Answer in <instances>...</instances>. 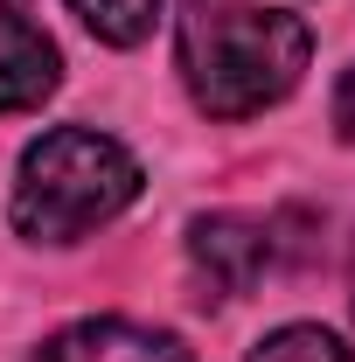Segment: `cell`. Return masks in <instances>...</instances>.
I'll return each instance as SVG.
<instances>
[{
    "mask_svg": "<svg viewBox=\"0 0 355 362\" xmlns=\"http://www.w3.org/2000/svg\"><path fill=\"white\" fill-rule=\"evenodd\" d=\"M307 21L265 0H181V77L202 112L251 119L307 70Z\"/></svg>",
    "mask_w": 355,
    "mask_h": 362,
    "instance_id": "cell-1",
    "label": "cell"
},
{
    "mask_svg": "<svg viewBox=\"0 0 355 362\" xmlns=\"http://www.w3.org/2000/svg\"><path fill=\"white\" fill-rule=\"evenodd\" d=\"M139 195V160L91 126H56L21 153L14 175V230L35 244H70L112 223Z\"/></svg>",
    "mask_w": 355,
    "mask_h": 362,
    "instance_id": "cell-2",
    "label": "cell"
},
{
    "mask_svg": "<svg viewBox=\"0 0 355 362\" xmlns=\"http://www.w3.org/2000/svg\"><path fill=\"white\" fill-rule=\"evenodd\" d=\"M188 258L195 272L216 286L223 300H237V293H251L272 265V230L251 223V216H202V223L188 230Z\"/></svg>",
    "mask_w": 355,
    "mask_h": 362,
    "instance_id": "cell-3",
    "label": "cell"
},
{
    "mask_svg": "<svg viewBox=\"0 0 355 362\" xmlns=\"http://www.w3.org/2000/svg\"><path fill=\"white\" fill-rule=\"evenodd\" d=\"M35 362H188V349L139 320H77V327L49 334V349Z\"/></svg>",
    "mask_w": 355,
    "mask_h": 362,
    "instance_id": "cell-4",
    "label": "cell"
},
{
    "mask_svg": "<svg viewBox=\"0 0 355 362\" xmlns=\"http://www.w3.org/2000/svg\"><path fill=\"white\" fill-rule=\"evenodd\" d=\"M63 84V56L35 21L0 7V112H35Z\"/></svg>",
    "mask_w": 355,
    "mask_h": 362,
    "instance_id": "cell-5",
    "label": "cell"
},
{
    "mask_svg": "<svg viewBox=\"0 0 355 362\" xmlns=\"http://www.w3.org/2000/svg\"><path fill=\"white\" fill-rule=\"evenodd\" d=\"M77 14H84V28L98 35V42L112 49H133L153 35V14H161V0H70Z\"/></svg>",
    "mask_w": 355,
    "mask_h": 362,
    "instance_id": "cell-6",
    "label": "cell"
},
{
    "mask_svg": "<svg viewBox=\"0 0 355 362\" xmlns=\"http://www.w3.org/2000/svg\"><path fill=\"white\" fill-rule=\"evenodd\" d=\"M251 362H355V349H342L327 327H279L251 349Z\"/></svg>",
    "mask_w": 355,
    "mask_h": 362,
    "instance_id": "cell-7",
    "label": "cell"
},
{
    "mask_svg": "<svg viewBox=\"0 0 355 362\" xmlns=\"http://www.w3.org/2000/svg\"><path fill=\"white\" fill-rule=\"evenodd\" d=\"M334 126H342V139H355V63L342 77V90H334Z\"/></svg>",
    "mask_w": 355,
    "mask_h": 362,
    "instance_id": "cell-8",
    "label": "cell"
},
{
    "mask_svg": "<svg viewBox=\"0 0 355 362\" xmlns=\"http://www.w3.org/2000/svg\"><path fill=\"white\" fill-rule=\"evenodd\" d=\"M0 7H7V0H0Z\"/></svg>",
    "mask_w": 355,
    "mask_h": 362,
    "instance_id": "cell-9",
    "label": "cell"
}]
</instances>
